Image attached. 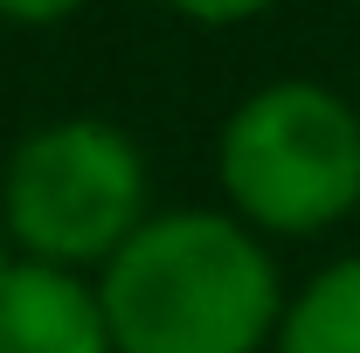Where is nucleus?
I'll return each mask as SVG.
<instances>
[{"instance_id": "7", "label": "nucleus", "mask_w": 360, "mask_h": 353, "mask_svg": "<svg viewBox=\"0 0 360 353\" xmlns=\"http://www.w3.org/2000/svg\"><path fill=\"white\" fill-rule=\"evenodd\" d=\"M90 0H0V21L7 28H63V21H77Z\"/></svg>"}, {"instance_id": "1", "label": "nucleus", "mask_w": 360, "mask_h": 353, "mask_svg": "<svg viewBox=\"0 0 360 353\" xmlns=\"http://www.w3.org/2000/svg\"><path fill=\"white\" fill-rule=\"evenodd\" d=\"M111 353H264L284 312V277L229 208H153L97 264Z\"/></svg>"}, {"instance_id": "2", "label": "nucleus", "mask_w": 360, "mask_h": 353, "mask_svg": "<svg viewBox=\"0 0 360 353\" xmlns=\"http://www.w3.org/2000/svg\"><path fill=\"white\" fill-rule=\"evenodd\" d=\"M222 208L257 236L305 243L360 215V111L319 77H270L215 132Z\"/></svg>"}, {"instance_id": "6", "label": "nucleus", "mask_w": 360, "mask_h": 353, "mask_svg": "<svg viewBox=\"0 0 360 353\" xmlns=\"http://www.w3.org/2000/svg\"><path fill=\"white\" fill-rule=\"evenodd\" d=\"M153 7H167V14H174V21H187V28L222 35V28H250V21H264L277 0H153Z\"/></svg>"}, {"instance_id": "5", "label": "nucleus", "mask_w": 360, "mask_h": 353, "mask_svg": "<svg viewBox=\"0 0 360 353\" xmlns=\"http://www.w3.org/2000/svg\"><path fill=\"white\" fill-rule=\"evenodd\" d=\"M270 353H360V257H333L284 298Z\"/></svg>"}, {"instance_id": "8", "label": "nucleus", "mask_w": 360, "mask_h": 353, "mask_svg": "<svg viewBox=\"0 0 360 353\" xmlns=\"http://www.w3.org/2000/svg\"><path fill=\"white\" fill-rule=\"evenodd\" d=\"M21 264V250H14V236H7V222H0V270H14Z\"/></svg>"}, {"instance_id": "3", "label": "nucleus", "mask_w": 360, "mask_h": 353, "mask_svg": "<svg viewBox=\"0 0 360 353\" xmlns=\"http://www.w3.org/2000/svg\"><path fill=\"white\" fill-rule=\"evenodd\" d=\"M153 215V167L118 118L70 111L14 139L0 167V222L21 257L97 270Z\"/></svg>"}, {"instance_id": "4", "label": "nucleus", "mask_w": 360, "mask_h": 353, "mask_svg": "<svg viewBox=\"0 0 360 353\" xmlns=\"http://www.w3.org/2000/svg\"><path fill=\"white\" fill-rule=\"evenodd\" d=\"M0 353H111L84 270H56L35 257L0 270Z\"/></svg>"}]
</instances>
